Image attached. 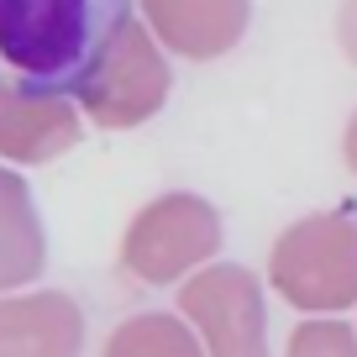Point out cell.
Instances as JSON below:
<instances>
[{"label": "cell", "instance_id": "1", "mask_svg": "<svg viewBox=\"0 0 357 357\" xmlns=\"http://www.w3.org/2000/svg\"><path fill=\"white\" fill-rule=\"evenodd\" d=\"M132 0H0V68L26 100H95Z\"/></svg>", "mask_w": 357, "mask_h": 357}]
</instances>
